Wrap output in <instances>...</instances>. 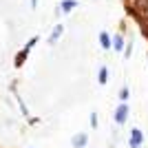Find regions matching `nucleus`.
Instances as JSON below:
<instances>
[{"instance_id":"obj_6","label":"nucleus","mask_w":148,"mask_h":148,"mask_svg":"<svg viewBox=\"0 0 148 148\" xmlns=\"http://www.w3.org/2000/svg\"><path fill=\"white\" fill-rule=\"evenodd\" d=\"M99 44H102V49H104V51L113 49V47H111V36H108L106 31H102V33H99Z\"/></svg>"},{"instance_id":"obj_7","label":"nucleus","mask_w":148,"mask_h":148,"mask_svg":"<svg viewBox=\"0 0 148 148\" xmlns=\"http://www.w3.org/2000/svg\"><path fill=\"white\" fill-rule=\"evenodd\" d=\"M75 7H77V0H64L60 5V9H62V13H71Z\"/></svg>"},{"instance_id":"obj_4","label":"nucleus","mask_w":148,"mask_h":148,"mask_svg":"<svg viewBox=\"0 0 148 148\" xmlns=\"http://www.w3.org/2000/svg\"><path fill=\"white\" fill-rule=\"evenodd\" d=\"M86 142H88V135H86V133H77V135L71 139L73 148H84V146H86Z\"/></svg>"},{"instance_id":"obj_10","label":"nucleus","mask_w":148,"mask_h":148,"mask_svg":"<svg viewBox=\"0 0 148 148\" xmlns=\"http://www.w3.org/2000/svg\"><path fill=\"white\" fill-rule=\"evenodd\" d=\"M128 97H130L128 86H122V88H119V102H128Z\"/></svg>"},{"instance_id":"obj_5","label":"nucleus","mask_w":148,"mask_h":148,"mask_svg":"<svg viewBox=\"0 0 148 148\" xmlns=\"http://www.w3.org/2000/svg\"><path fill=\"white\" fill-rule=\"evenodd\" d=\"M62 33H64V27H62V25H56V29L51 31V36H49V44H56L58 40H60Z\"/></svg>"},{"instance_id":"obj_8","label":"nucleus","mask_w":148,"mask_h":148,"mask_svg":"<svg viewBox=\"0 0 148 148\" xmlns=\"http://www.w3.org/2000/svg\"><path fill=\"white\" fill-rule=\"evenodd\" d=\"M124 47H126V44H124V36L117 33V36L113 38V49H115V51H124Z\"/></svg>"},{"instance_id":"obj_11","label":"nucleus","mask_w":148,"mask_h":148,"mask_svg":"<svg viewBox=\"0 0 148 148\" xmlns=\"http://www.w3.org/2000/svg\"><path fill=\"white\" fill-rule=\"evenodd\" d=\"M91 126L97 128V113H91Z\"/></svg>"},{"instance_id":"obj_1","label":"nucleus","mask_w":148,"mask_h":148,"mask_svg":"<svg viewBox=\"0 0 148 148\" xmlns=\"http://www.w3.org/2000/svg\"><path fill=\"white\" fill-rule=\"evenodd\" d=\"M128 113H130V108H128V102H119V106L115 108V124H126V119H128Z\"/></svg>"},{"instance_id":"obj_13","label":"nucleus","mask_w":148,"mask_h":148,"mask_svg":"<svg viewBox=\"0 0 148 148\" xmlns=\"http://www.w3.org/2000/svg\"><path fill=\"white\" fill-rule=\"evenodd\" d=\"M31 7H33V9H36V7H38V0H31Z\"/></svg>"},{"instance_id":"obj_3","label":"nucleus","mask_w":148,"mask_h":148,"mask_svg":"<svg viewBox=\"0 0 148 148\" xmlns=\"http://www.w3.org/2000/svg\"><path fill=\"white\" fill-rule=\"evenodd\" d=\"M144 144V133L139 128H130V137H128V146L130 148H142Z\"/></svg>"},{"instance_id":"obj_2","label":"nucleus","mask_w":148,"mask_h":148,"mask_svg":"<svg viewBox=\"0 0 148 148\" xmlns=\"http://www.w3.org/2000/svg\"><path fill=\"white\" fill-rule=\"evenodd\" d=\"M36 42H38V38H31L29 42L25 44V49H22V51L18 53V56H16V66H18V69L22 66V64H25V60L29 58V53H31V49H33V44H36Z\"/></svg>"},{"instance_id":"obj_12","label":"nucleus","mask_w":148,"mask_h":148,"mask_svg":"<svg viewBox=\"0 0 148 148\" xmlns=\"http://www.w3.org/2000/svg\"><path fill=\"white\" fill-rule=\"evenodd\" d=\"M130 53H133V44L128 42V47L124 49V58H130Z\"/></svg>"},{"instance_id":"obj_9","label":"nucleus","mask_w":148,"mask_h":148,"mask_svg":"<svg viewBox=\"0 0 148 148\" xmlns=\"http://www.w3.org/2000/svg\"><path fill=\"white\" fill-rule=\"evenodd\" d=\"M97 80H99V84H102V86H104L106 82H108V69H106V66H102V69H99Z\"/></svg>"}]
</instances>
